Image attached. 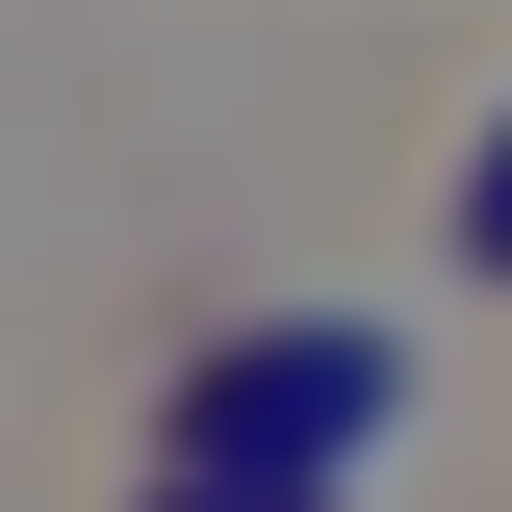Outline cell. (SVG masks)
<instances>
[{
  "label": "cell",
  "mask_w": 512,
  "mask_h": 512,
  "mask_svg": "<svg viewBox=\"0 0 512 512\" xmlns=\"http://www.w3.org/2000/svg\"><path fill=\"white\" fill-rule=\"evenodd\" d=\"M384 410H410V333H231V359L180 384V461H154V512H333L384 461Z\"/></svg>",
  "instance_id": "obj_1"
},
{
  "label": "cell",
  "mask_w": 512,
  "mask_h": 512,
  "mask_svg": "<svg viewBox=\"0 0 512 512\" xmlns=\"http://www.w3.org/2000/svg\"><path fill=\"white\" fill-rule=\"evenodd\" d=\"M461 256H487V282H512V128H487V180H461Z\"/></svg>",
  "instance_id": "obj_2"
}]
</instances>
